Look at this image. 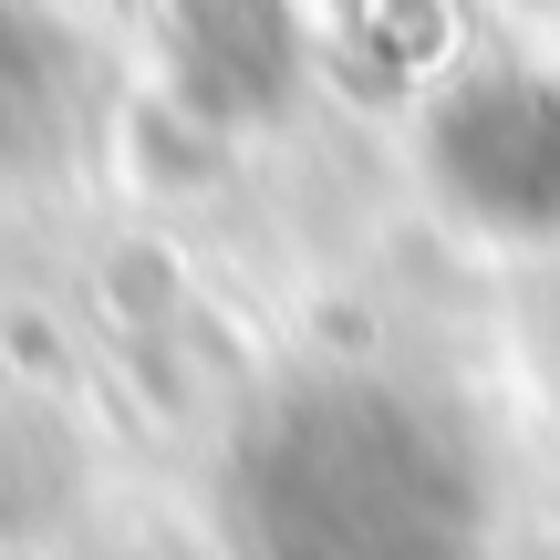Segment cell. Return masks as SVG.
Returning <instances> with one entry per match:
<instances>
[{"label": "cell", "mask_w": 560, "mask_h": 560, "mask_svg": "<svg viewBox=\"0 0 560 560\" xmlns=\"http://www.w3.org/2000/svg\"><path fill=\"white\" fill-rule=\"evenodd\" d=\"M229 540L249 560H467L478 457L405 384H291L229 446Z\"/></svg>", "instance_id": "1"}]
</instances>
